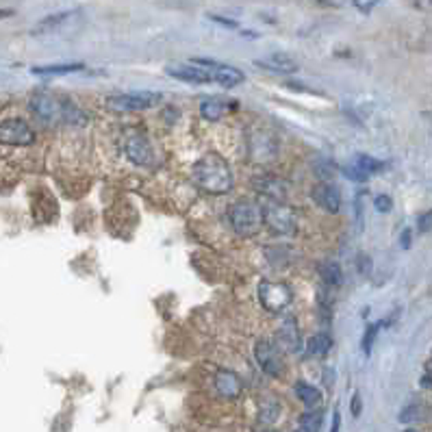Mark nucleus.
<instances>
[{
  "label": "nucleus",
  "instance_id": "1",
  "mask_svg": "<svg viewBox=\"0 0 432 432\" xmlns=\"http://www.w3.org/2000/svg\"><path fill=\"white\" fill-rule=\"evenodd\" d=\"M191 179L203 191L215 193V196L228 193L235 185L233 169H230L226 159L217 152H209L200 159L191 169Z\"/></svg>",
  "mask_w": 432,
  "mask_h": 432
},
{
  "label": "nucleus",
  "instance_id": "2",
  "mask_svg": "<svg viewBox=\"0 0 432 432\" xmlns=\"http://www.w3.org/2000/svg\"><path fill=\"white\" fill-rule=\"evenodd\" d=\"M230 224L241 237H254L263 228V209L254 200H237L230 207Z\"/></svg>",
  "mask_w": 432,
  "mask_h": 432
},
{
  "label": "nucleus",
  "instance_id": "3",
  "mask_svg": "<svg viewBox=\"0 0 432 432\" xmlns=\"http://www.w3.org/2000/svg\"><path fill=\"white\" fill-rule=\"evenodd\" d=\"M263 209V222L278 235H294L298 228V217L292 207L284 203H274V200H265L261 205Z\"/></svg>",
  "mask_w": 432,
  "mask_h": 432
},
{
  "label": "nucleus",
  "instance_id": "4",
  "mask_svg": "<svg viewBox=\"0 0 432 432\" xmlns=\"http://www.w3.org/2000/svg\"><path fill=\"white\" fill-rule=\"evenodd\" d=\"M161 102V94L157 92H131V94H113L104 100L107 109L126 113V111H143L152 109Z\"/></svg>",
  "mask_w": 432,
  "mask_h": 432
},
{
  "label": "nucleus",
  "instance_id": "5",
  "mask_svg": "<svg viewBox=\"0 0 432 432\" xmlns=\"http://www.w3.org/2000/svg\"><path fill=\"white\" fill-rule=\"evenodd\" d=\"M292 298L294 294L289 289V284H284V282L263 280L258 284V300H261V304L272 313H280L282 308H287L292 304Z\"/></svg>",
  "mask_w": 432,
  "mask_h": 432
},
{
  "label": "nucleus",
  "instance_id": "6",
  "mask_svg": "<svg viewBox=\"0 0 432 432\" xmlns=\"http://www.w3.org/2000/svg\"><path fill=\"white\" fill-rule=\"evenodd\" d=\"M0 143L3 146H33L35 131L24 120H5L0 122Z\"/></svg>",
  "mask_w": 432,
  "mask_h": 432
},
{
  "label": "nucleus",
  "instance_id": "7",
  "mask_svg": "<svg viewBox=\"0 0 432 432\" xmlns=\"http://www.w3.org/2000/svg\"><path fill=\"white\" fill-rule=\"evenodd\" d=\"M254 356H256V363L261 365V369L268 373V376H272V378H280L282 376L284 363H282V356H280V352H278L274 341H270V339L256 341Z\"/></svg>",
  "mask_w": 432,
  "mask_h": 432
},
{
  "label": "nucleus",
  "instance_id": "8",
  "mask_svg": "<svg viewBox=\"0 0 432 432\" xmlns=\"http://www.w3.org/2000/svg\"><path fill=\"white\" fill-rule=\"evenodd\" d=\"M28 107H31L35 118L44 124L61 122V118H64V100L54 98L50 94H35L31 98V102H28Z\"/></svg>",
  "mask_w": 432,
  "mask_h": 432
},
{
  "label": "nucleus",
  "instance_id": "9",
  "mask_svg": "<svg viewBox=\"0 0 432 432\" xmlns=\"http://www.w3.org/2000/svg\"><path fill=\"white\" fill-rule=\"evenodd\" d=\"M191 64L196 66H203V68H209L211 74H213V83H220L222 88H237L246 80L244 72L233 68V66H224V64H217V61H211V59H193Z\"/></svg>",
  "mask_w": 432,
  "mask_h": 432
},
{
  "label": "nucleus",
  "instance_id": "10",
  "mask_svg": "<svg viewBox=\"0 0 432 432\" xmlns=\"http://www.w3.org/2000/svg\"><path fill=\"white\" fill-rule=\"evenodd\" d=\"M252 187L263 193L265 200H274V203H284L287 193H289V183L274 174H258L252 179Z\"/></svg>",
  "mask_w": 432,
  "mask_h": 432
},
{
  "label": "nucleus",
  "instance_id": "11",
  "mask_svg": "<svg viewBox=\"0 0 432 432\" xmlns=\"http://www.w3.org/2000/svg\"><path fill=\"white\" fill-rule=\"evenodd\" d=\"M165 72L172 78H179L185 83H196V85H205V83H213V74L209 68L196 66V64H176V66H167Z\"/></svg>",
  "mask_w": 432,
  "mask_h": 432
},
{
  "label": "nucleus",
  "instance_id": "12",
  "mask_svg": "<svg viewBox=\"0 0 432 432\" xmlns=\"http://www.w3.org/2000/svg\"><path fill=\"white\" fill-rule=\"evenodd\" d=\"M311 198L315 200V205H320L324 211L328 213H339L341 209V193L337 189V185L322 181L311 189Z\"/></svg>",
  "mask_w": 432,
  "mask_h": 432
},
{
  "label": "nucleus",
  "instance_id": "13",
  "mask_svg": "<svg viewBox=\"0 0 432 432\" xmlns=\"http://www.w3.org/2000/svg\"><path fill=\"white\" fill-rule=\"evenodd\" d=\"M124 150H126V157H128L135 165H150L152 159H155L152 148H150V141L143 137V135H139V133H135V135H131V137L126 139Z\"/></svg>",
  "mask_w": 432,
  "mask_h": 432
},
{
  "label": "nucleus",
  "instance_id": "14",
  "mask_svg": "<svg viewBox=\"0 0 432 432\" xmlns=\"http://www.w3.org/2000/svg\"><path fill=\"white\" fill-rule=\"evenodd\" d=\"M215 391L226 397V400H235L241 395L244 391V383L241 378L237 376L235 371H230V369H217L215 373Z\"/></svg>",
  "mask_w": 432,
  "mask_h": 432
},
{
  "label": "nucleus",
  "instance_id": "15",
  "mask_svg": "<svg viewBox=\"0 0 432 432\" xmlns=\"http://www.w3.org/2000/svg\"><path fill=\"white\" fill-rule=\"evenodd\" d=\"M278 152V143L274 137H270L268 133H256L250 141V155L254 161L263 163V161H272Z\"/></svg>",
  "mask_w": 432,
  "mask_h": 432
},
{
  "label": "nucleus",
  "instance_id": "16",
  "mask_svg": "<svg viewBox=\"0 0 432 432\" xmlns=\"http://www.w3.org/2000/svg\"><path fill=\"white\" fill-rule=\"evenodd\" d=\"M235 100H226V98H220V96H213V98H207L203 100V104H200V115L207 120V122H217L222 120L224 115L235 109Z\"/></svg>",
  "mask_w": 432,
  "mask_h": 432
},
{
  "label": "nucleus",
  "instance_id": "17",
  "mask_svg": "<svg viewBox=\"0 0 432 432\" xmlns=\"http://www.w3.org/2000/svg\"><path fill=\"white\" fill-rule=\"evenodd\" d=\"M254 66L270 70V72H276V74H294V72H298V64L292 59L289 54H280V52L270 54L268 59H256Z\"/></svg>",
  "mask_w": 432,
  "mask_h": 432
},
{
  "label": "nucleus",
  "instance_id": "18",
  "mask_svg": "<svg viewBox=\"0 0 432 432\" xmlns=\"http://www.w3.org/2000/svg\"><path fill=\"white\" fill-rule=\"evenodd\" d=\"M278 337H280V343L284 345V350L300 352V330H298V322H296L294 315H287V318L280 322Z\"/></svg>",
  "mask_w": 432,
  "mask_h": 432
},
{
  "label": "nucleus",
  "instance_id": "19",
  "mask_svg": "<svg viewBox=\"0 0 432 432\" xmlns=\"http://www.w3.org/2000/svg\"><path fill=\"white\" fill-rule=\"evenodd\" d=\"M294 391H296V395L300 397V402H304V404L308 407V411L322 407V391L315 389L313 385H308V383H304V380H298L296 387H294Z\"/></svg>",
  "mask_w": 432,
  "mask_h": 432
},
{
  "label": "nucleus",
  "instance_id": "20",
  "mask_svg": "<svg viewBox=\"0 0 432 432\" xmlns=\"http://www.w3.org/2000/svg\"><path fill=\"white\" fill-rule=\"evenodd\" d=\"M330 348H332V339L328 332H318L306 341V352L311 356H318V359L326 356L330 352Z\"/></svg>",
  "mask_w": 432,
  "mask_h": 432
},
{
  "label": "nucleus",
  "instance_id": "21",
  "mask_svg": "<svg viewBox=\"0 0 432 432\" xmlns=\"http://www.w3.org/2000/svg\"><path fill=\"white\" fill-rule=\"evenodd\" d=\"M74 16V11H64V13H54V16H48V18H44L35 28H33V35H44V33H52V31H56V28L59 26H64L70 18Z\"/></svg>",
  "mask_w": 432,
  "mask_h": 432
},
{
  "label": "nucleus",
  "instance_id": "22",
  "mask_svg": "<svg viewBox=\"0 0 432 432\" xmlns=\"http://www.w3.org/2000/svg\"><path fill=\"white\" fill-rule=\"evenodd\" d=\"M278 417H280V402L276 397L261 400V404H258V421L265 426H272L278 421Z\"/></svg>",
  "mask_w": 432,
  "mask_h": 432
},
{
  "label": "nucleus",
  "instance_id": "23",
  "mask_svg": "<svg viewBox=\"0 0 432 432\" xmlns=\"http://www.w3.org/2000/svg\"><path fill=\"white\" fill-rule=\"evenodd\" d=\"M352 165L361 172L365 179H369L371 174H378V172L385 169V163H383V161L373 159V157H369V155H359Z\"/></svg>",
  "mask_w": 432,
  "mask_h": 432
},
{
  "label": "nucleus",
  "instance_id": "24",
  "mask_svg": "<svg viewBox=\"0 0 432 432\" xmlns=\"http://www.w3.org/2000/svg\"><path fill=\"white\" fill-rule=\"evenodd\" d=\"M320 278L326 282V284H332V287H339L343 282V272H341V265L335 263V261H322L320 268Z\"/></svg>",
  "mask_w": 432,
  "mask_h": 432
},
{
  "label": "nucleus",
  "instance_id": "25",
  "mask_svg": "<svg viewBox=\"0 0 432 432\" xmlns=\"http://www.w3.org/2000/svg\"><path fill=\"white\" fill-rule=\"evenodd\" d=\"M61 122L70 124V126H85V124H88V115H85L74 102L64 100V118H61Z\"/></svg>",
  "mask_w": 432,
  "mask_h": 432
},
{
  "label": "nucleus",
  "instance_id": "26",
  "mask_svg": "<svg viewBox=\"0 0 432 432\" xmlns=\"http://www.w3.org/2000/svg\"><path fill=\"white\" fill-rule=\"evenodd\" d=\"M85 66L83 64H56V66H35L33 74L40 76H54V74H70V72H80Z\"/></svg>",
  "mask_w": 432,
  "mask_h": 432
},
{
  "label": "nucleus",
  "instance_id": "27",
  "mask_svg": "<svg viewBox=\"0 0 432 432\" xmlns=\"http://www.w3.org/2000/svg\"><path fill=\"white\" fill-rule=\"evenodd\" d=\"M322 424H324V413H322V409L306 411V413L300 417V430H304V432H320V430H322Z\"/></svg>",
  "mask_w": 432,
  "mask_h": 432
},
{
  "label": "nucleus",
  "instance_id": "28",
  "mask_svg": "<svg viewBox=\"0 0 432 432\" xmlns=\"http://www.w3.org/2000/svg\"><path fill=\"white\" fill-rule=\"evenodd\" d=\"M380 326H383V324H371V326L365 330V337H363V352H365V354L371 352L373 341H376V335H378V328H380Z\"/></svg>",
  "mask_w": 432,
  "mask_h": 432
},
{
  "label": "nucleus",
  "instance_id": "29",
  "mask_svg": "<svg viewBox=\"0 0 432 432\" xmlns=\"http://www.w3.org/2000/svg\"><path fill=\"white\" fill-rule=\"evenodd\" d=\"M373 207H376V211H380V213H389L393 209V200H391V196L380 193V196L373 198Z\"/></svg>",
  "mask_w": 432,
  "mask_h": 432
},
{
  "label": "nucleus",
  "instance_id": "30",
  "mask_svg": "<svg viewBox=\"0 0 432 432\" xmlns=\"http://www.w3.org/2000/svg\"><path fill=\"white\" fill-rule=\"evenodd\" d=\"M350 3H352L361 13H369L373 7H376V5L380 3V0H350Z\"/></svg>",
  "mask_w": 432,
  "mask_h": 432
},
{
  "label": "nucleus",
  "instance_id": "31",
  "mask_svg": "<svg viewBox=\"0 0 432 432\" xmlns=\"http://www.w3.org/2000/svg\"><path fill=\"white\" fill-rule=\"evenodd\" d=\"M363 193H365V191H359L356 198H354V209H356V224H359V230L363 228Z\"/></svg>",
  "mask_w": 432,
  "mask_h": 432
},
{
  "label": "nucleus",
  "instance_id": "32",
  "mask_svg": "<svg viewBox=\"0 0 432 432\" xmlns=\"http://www.w3.org/2000/svg\"><path fill=\"white\" fill-rule=\"evenodd\" d=\"M417 226H419V230H421V233H428V230L432 228V211H428V213L419 215V220H417Z\"/></svg>",
  "mask_w": 432,
  "mask_h": 432
},
{
  "label": "nucleus",
  "instance_id": "33",
  "mask_svg": "<svg viewBox=\"0 0 432 432\" xmlns=\"http://www.w3.org/2000/svg\"><path fill=\"white\" fill-rule=\"evenodd\" d=\"M213 22L222 24V26H228V28H237V22L235 20H230V18H222V16H209Z\"/></svg>",
  "mask_w": 432,
  "mask_h": 432
},
{
  "label": "nucleus",
  "instance_id": "34",
  "mask_svg": "<svg viewBox=\"0 0 432 432\" xmlns=\"http://www.w3.org/2000/svg\"><path fill=\"white\" fill-rule=\"evenodd\" d=\"M359 261H361V263H359V270H361V274H367V272L371 270V265H369V263H371V261H369V256L361 254V256H359Z\"/></svg>",
  "mask_w": 432,
  "mask_h": 432
},
{
  "label": "nucleus",
  "instance_id": "35",
  "mask_svg": "<svg viewBox=\"0 0 432 432\" xmlns=\"http://www.w3.org/2000/svg\"><path fill=\"white\" fill-rule=\"evenodd\" d=\"M413 7H417L421 11H430L432 9V0H413Z\"/></svg>",
  "mask_w": 432,
  "mask_h": 432
},
{
  "label": "nucleus",
  "instance_id": "36",
  "mask_svg": "<svg viewBox=\"0 0 432 432\" xmlns=\"http://www.w3.org/2000/svg\"><path fill=\"white\" fill-rule=\"evenodd\" d=\"M318 3L324 5V7H343L348 0H318Z\"/></svg>",
  "mask_w": 432,
  "mask_h": 432
},
{
  "label": "nucleus",
  "instance_id": "37",
  "mask_svg": "<svg viewBox=\"0 0 432 432\" xmlns=\"http://www.w3.org/2000/svg\"><path fill=\"white\" fill-rule=\"evenodd\" d=\"M400 244H402V248H411V230H409V228L404 230V233H402Z\"/></svg>",
  "mask_w": 432,
  "mask_h": 432
},
{
  "label": "nucleus",
  "instance_id": "38",
  "mask_svg": "<svg viewBox=\"0 0 432 432\" xmlns=\"http://www.w3.org/2000/svg\"><path fill=\"white\" fill-rule=\"evenodd\" d=\"M352 413H354V415L361 413V395H359V393H354V397H352Z\"/></svg>",
  "mask_w": 432,
  "mask_h": 432
},
{
  "label": "nucleus",
  "instance_id": "39",
  "mask_svg": "<svg viewBox=\"0 0 432 432\" xmlns=\"http://www.w3.org/2000/svg\"><path fill=\"white\" fill-rule=\"evenodd\" d=\"M341 430V415L339 411H335V417H332V430L330 432H339Z\"/></svg>",
  "mask_w": 432,
  "mask_h": 432
},
{
  "label": "nucleus",
  "instance_id": "40",
  "mask_svg": "<svg viewBox=\"0 0 432 432\" xmlns=\"http://www.w3.org/2000/svg\"><path fill=\"white\" fill-rule=\"evenodd\" d=\"M421 383H424V387H428V389L432 387V378H430V376H424V380H421Z\"/></svg>",
  "mask_w": 432,
  "mask_h": 432
},
{
  "label": "nucleus",
  "instance_id": "41",
  "mask_svg": "<svg viewBox=\"0 0 432 432\" xmlns=\"http://www.w3.org/2000/svg\"><path fill=\"white\" fill-rule=\"evenodd\" d=\"M426 369H428V371H432V352H430V359H428V363H426Z\"/></svg>",
  "mask_w": 432,
  "mask_h": 432
},
{
  "label": "nucleus",
  "instance_id": "42",
  "mask_svg": "<svg viewBox=\"0 0 432 432\" xmlns=\"http://www.w3.org/2000/svg\"><path fill=\"white\" fill-rule=\"evenodd\" d=\"M11 11H0V18H5V16H9Z\"/></svg>",
  "mask_w": 432,
  "mask_h": 432
},
{
  "label": "nucleus",
  "instance_id": "43",
  "mask_svg": "<svg viewBox=\"0 0 432 432\" xmlns=\"http://www.w3.org/2000/svg\"><path fill=\"white\" fill-rule=\"evenodd\" d=\"M261 432H278V430H270V428H265V430H261Z\"/></svg>",
  "mask_w": 432,
  "mask_h": 432
},
{
  "label": "nucleus",
  "instance_id": "44",
  "mask_svg": "<svg viewBox=\"0 0 432 432\" xmlns=\"http://www.w3.org/2000/svg\"><path fill=\"white\" fill-rule=\"evenodd\" d=\"M404 432H419V430H415V428H409V430H404Z\"/></svg>",
  "mask_w": 432,
  "mask_h": 432
},
{
  "label": "nucleus",
  "instance_id": "45",
  "mask_svg": "<svg viewBox=\"0 0 432 432\" xmlns=\"http://www.w3.org/2000/svg\"><path fill=\"white\" fill-rule=\"evenodd\" d=\"M296 432H304V430H300V428H298V430H296Z\"/></svg>",
  "mask_w": 432,
  "mask_h": 432
}]
</instances>
